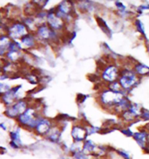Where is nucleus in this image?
<instances>
[{
	"instance_id": "2",
	"label": "nucleus",
	"mask_w": 149,
	"mask_h": 159,
	"mask_svg": "<svg viewBox=\"0 0 149 159\" xmlns=\"http://www.w3.org/2000/svg\"><path fill=\"white\" fill-rule=\"evenodd\" d=\"M136 82L135 75L131 72H127L121 79V83L123 87L128 88L134 84Z\"/></svg>"
},
{
	"instance_id": "7",
	"label": "nucleus",
	"mask_w": 149,
	"mask_h": 159,
	"mask_svg": "<svg viewBox=\"0 0 149 159\" xmlns=\"http://www.w3.org/2000/svg\"><path fill=\"white\" fill-rule=\"evenodd\" d=\"M122 133L124 134V135H125L126 136H129V137H130V136H132L133 137V133L132 132V131L129 130V129H124V130H123V131H122Z\"/></svg>"
},
{
	"instance_id": "6",
	"label": "nucleus",
	"mask_w": 149,
	"mask_h": 159,
	"mask_svg": "<svg viewBox=\"0 0 149 159\" xmlns=\"http://www.w3.org/2000/svg\"><path fill=\"white\" fill-rule=\"evenodd\" d=\"M143 24L141 23V22L139 21V20H138L137 22H136V26H137V28H138V30L141 33H143V34H144V30H143V25H142Z\"/></svg>"
},
{
	"instance_id": "3",
	"label": "nucleus",
	"mask_w": 149,
	"mask_h": 159,
	"mask_svg": "<svg viewBox=\"0 0 149 159\" xmlns=\"http://www.w3.org/2000/svg\"><path fill=\"white\" fill-rule=\"evenodd\" d=\"M136 70L140 75H147L149 73V68L147 66L139 64L136 66Z\"/></svg>"
},
{
	"instance_id": "5",
	"label": "nucleus",
	"mask_w": 149,
	"mask_h": 159,
	"mask_svg": "<svg viewBox=\"0 0 149 159\" xmlns=\"http://www.w3.org/2000/svg\"><path fill=\"white\" fill-rule=\"evenodd\" d=\"M141 116L143 119H144V120H149V111L148 110H144V111H143L142 110V113H141Z\"/></svg>"
},
{
	"instance_id": "1",
	"label": "nucleus",
	"mask_w": 149,
	"mask_h": 159,
	"mask_svg": "<svg viewBox=\"0 0 149 159\" xmlns=\"http://www.w3.org/2000/svg\"><path fill=\"white\" fill-rule=\"evenodd\" d=\"M149 134V133L143 129L139 130V132H135L133 134V138L134 140L142 150L144 149L148 143Z\"/></svg>"
},
{
	"instance_id": "8",
	"label": "nucleus",
	"mask_w": 149,
	"mask_h": 159,
	"mask_svg": "<svg viewBox=\"0 0 149 159\" xmlns=\"http://www.w3.org/2000/svg\"><path fill=\"white\" fill-rule=\"evenodd\" d=\"M84 100V96L81 94H79L78 95L77 98H76L77 102H78L79 103H82Z\"/></svg>"
},
{
	"instance_id": "4",
	"label": "nucleus",
	"mask_w": 149,
	"mask_h": 159,
	"mask_svg": "<svg viewBox=\"0 0 149 159\" xmlns=\"http://www.w3.org/2000/svg\"><path fill=\"white\" fill-rule=\"evenodd\" d=\"M118 154L121 156L124 159H130V156L129 153H128L125 151L124 150H118Z\"/></svg>"
},
{
	"instance_id": "9",
	"label": "nucleus",
	"mask_w": 149,
	"mask_h": 159,
	"mask_svg": "<svg viewBox=\"0 0 149 159\" xmlns=\"http://www.w3.org/2000/svg\"><path fill=\"white\" fill-rule=\"evenodd\" d=\"M148 47H149V46H148Z\"/></svg>"
}]
</instances>
